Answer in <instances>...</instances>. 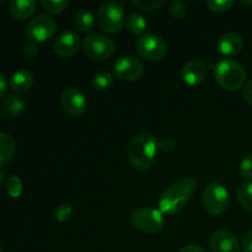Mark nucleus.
I'll use <instances>...</instances> for the list:
<instances>
[{"label": "nucleus", "instance_id": "nucleus-14", "mask_svg": "<svg viewBox=\"0 0 252 252\" xmlns=\"http://www.w3.org/2000/svg\"><path fill=\"white\" fill-rule=\"evenodd\" d=\"M207 76V65L198 59L189 61L181 70V78L185 84L189 86H196L203 83Z\"/></svg>", "mask_w": 252, "mask_h": 252}, {"label": "nucleus", "instance_id": "nucleus-11", "mask_svg": "<svg viewBox=\"0 0 252 252\" xmlns=\"http://www.w3.org/2000/svg\"><path fill=\"white\" fill-rule=\"evenodd\" d=\"M61 103L64 112L73 117L83 116L88 110V100L85 95L76 88L64 89L61 95Z\"/></svg>", "mask_w": 252, "mask_h": 252}, {"label": "nucleus", "instance_id": "nucleus-28", "mask_svg": "<svg viewBox=\"0 0 252 252\" xmlns=\"http://www.w3.org/2000/svg\"><path fill=\"white\" fill-rule=\"evenodd\" d=\"M167 10H169L171 16L175 17V19L182 20L187 15V6L184 2L179 1V0H175V1L170 2L169 6H167Z\"/></svg>", "mask_w": 252, "mask_h": 252}, {"label": "nucleus", "instance_id": "nucleus-17", "mask_svg": "<svg viewBox=\"0 0 252 252\" xmlns=\"http://www.w3.org/2000/svg\"><path fill=\"white\" fill-rule=\"evenodd\" d=\"M33 74L27 69H17L15 73H12L10 78L9 85L15 93H26L33 85Z\"/></svg>", "mask_w": 252, "mask_h": 252}, {"label": "nucleus", "instance_id": "nucleus-7", "mask_svg": "<svg viewBox=\"0 0 252 252\" xmlns=\"http://www.w3.org/2000/svg\"><path fill=\"white\" fill-rule=\"evenodd\" d=\"M83 49L91 61H106L115 54L116 43L107 36L90 33L84 38Z\"/></svg>", "mask_w": 252, "mask_h": 252}, {"label": "nucleus", "instance_id": "nucleus-3", "mask_svg": "<svg viewBox=\"0 0 252 252\" xmlns=\"http://www.w3.org/2000/svg\"><path fill=\"white\" fill-rule=\"evenodd\" d=\"M214 75L217 83L224 90L236 91L245 85V68L235 59L225 58L219 61L214 68Z\"/></svg>", "mask_w": 252, "mask_h": 252}, {"label": "nucleus", "instance_id": "nucleus-33", "mask_svg": "<svg viewBox=\"0 0 252 252\" xmlns=\"http://www.w3.org/2000/svg\"><path fill=\"white\" fill-rule=\"evenodd\" d=\"M243 96L244 100L249 103L252 107V79L251 80L246 81L245 85L243 88Z\"/></svg>", "mask_w": 252, "mask_h": 252}, {"label": "nucleus", "instance_id": "nucleus-10", "mask_svg": "<svg viewBox=\"0 0 252 252\" xmlns=\"http://www.w3.org/2000/svg\"><path fill=\"white\" fill-rule=\"evenodd\" d=\"M144 74V65L139 59L133 56L120 57L113 63V75L121 81L133 83L142 78Z\"/></svg>", "mask_w": 252, "mask_h": 252}, {"label": "nucleus", "instance_id": "nucleus-22", "mask_svg": "<svg viewBox=\"0 0 252 252\" xmlns=\"http://www.w3.org/2000/svg\"><path fill=\"white\" fill-rule=\"evenodd\" d=\"M238 202L244 209L252 212V182H243L236 191Z\"/></svg>", "mask_w": 252, "mask_h": 252}, {"label": "nucleus", "instance_id": "nucleus-35", "mask_svg": "<svg viewBox=\"0 0 252 252\" xmlns=\"http://www.w3.org/2000/svg\"><path fill=\"white\" fill-rule=\"evenodd\" d=\"M177 252H206V251L203 250L202 246L196 245V244H189V245H186L182 249H180Z\"/></svg>", "mask_w": 252, "mask_h": 252}, {"label": "nucleus", "instance_id": "nucleus-31", "mask_svg": "<svg viewBox=\"0 0 252 252\" xmlns=\"http://www.w3.org/2000/svg\"><path fill=\"white\" fill-rule=\"evenodd\" d=\"M175 148H176V143L171 139V138H164V139L159 140V150L162 153H169L174 152Z\"/></svg>", "mask_w": 252, "mask_h": 252}, {"label": "nucleus", "instance_id": "nucleus-1", "mask_svg": "<svg viewBox=\"0 0 252 252\" xmlns=\"http://www.w3.org/2000/svg\"><path fill=\"white\" fill-rule=\"evenodd\" d=\"M159 152V140L152 133H140L129 140L127 157L130 165L139 171L152 169Z\"/></svg>", "mask_w": 252, "mask_h": 252}, {"label": "nucleus", "instance_id": "nucleus-36", "mask_svg": "<svg viewBox=\"0 0 252 252\" xmlns=\"http://www.w3.org/2000/svg\"><path fill=\"white\" fill-rule=\"evenodd\" d=\"M7 90V80H6V76L4 75L2 71H0V97L6 93Z\"/></svg>", "mask_w": 252, "mask_h": 252}, {"label": "nucleus", "instance_id": "nucleus-23", "mask_svg": "<svg viewBox=\"0 0 252 252\" xmlns=\"http://www.w3.org/2000/svg\"><path fill=\"white\" fill-rule=\"evenodd\" d=\"M113 80H115V78L110 71H100V73L94 75L93 86L94 89L98 91H106L112 88Z\"/></svg>", "mask_w": 252, "mask_h": 252}, {"label": "nucleus", "instance_id": "nucleus-4", "mask_svg": "<svg viewBox=\"0 0 252 252\" xmlns=\"http://www.w3.org/2000/svg\"><path fill=\"white\" fill-rule=\"evenodd\" d=\"M96 21L103 32L108 34H117L126 22L123 5L118 1L103 2L97 10Z\"/></svg>", "mask_w": 252, "mask_h": 252}, {"label": "nucleus", "instance_id": "nucleus-2", "mask_svg": "<svg viewBox=\"0 0 252 252\" xmlns=\"http://www.w3.org/2000/svg\"><path fill=\"white\" fill-rule=\"evenodd\" d=\"M198 182L193 177H186L167 187L159 198V211L162 214H176L181 212L196 192Z\"/></svg>", "mask_w": 252, "mask_h": 252}, {"label": "nucleus", "instance_id": "nucleus-26", "mask_svg": "<svg viewBox=\"0 0 252 252\" xmlns=\"http://www.w3.org/2000/svg\"><path fill=\"white\" fill-rule=\"evenodd\" d=\"M132 4L143 11H155L165 5L164 0H133Z\"/></svg>", "mask_w": 252, "mask_h": 252}, {"label": "nucleus", "instance_id": "nucleus-9", "mask_svg": "<svg viewBox=\"0 0 252 252\" xmlns=\"http://www.w3.org/2000/svg\"><path fill=\"white\" fill-rule=\"evenodd\" d=\"M135 48L142 58L149 62H158L166 56L167 44L158 34L145 33L137 39Z\"/></svg>", "mask_w": 252, "mask_h": 252}, {"label": "nucleus", "instance_id": "nucleus-24", "mask_svg": "<svg viewBox=\"0 0 252 252\" xmlns=\"http://www.w3.org/2000/svg\"><path fill=\"white\" fill-rule=\"evenodd\" d=\"M42 7L52 15L62 14L69 6V1L66 0H42Z\"/></svg>", "mask_w": 252, "mask_h": 252}, {"label": "nucleus", "instance_id": "nucleus-15", "mask_svg": "<svg viewBox=\"0 0 252 252\" xmlns=\"http://www.w3.org/2000/svg\"><path fill=\"white\" fill-rule=\"evenodd\" d=\"M244 47V39L238 32H226L219 38L217 49L219 54L224 57L236 56L241 52Z\"/></svg>", "mask_w": 252, "mask_h": 252}, {"label": "nucleus", "instance_id": "nucleus-19", "mask_svg": "<svg viewBox=\"0 0 252 252\" xmlns=\"http://www.w3.org/2000/svg\"><path fill=\"white\" fill-rule=\"evenodd\" d=\"M1 108L5 113L11 116L21 115L26 108V102L17 94H9L4 97L1 102Z\"/></svg>", "mask_w": 252, "mask_h": 252}, {"label": "nucleus", "instance_id": "nucleus-21", "mask_svg": "<svg viewBox=\"0 0 252 252\" xmlns=\"http://www.w3.org/2000/svg\"><path fill=\"white\" fill-rule=\"evenodd\" d=\"M75 25L78 30L85 33H90L96 25V19L88 10H80L75 16Z\"/></svg>", "mask_w": 252, "mask_h": 252}, {"label": "nucleus", "instance_id": "nucleus-5", "mask_svg": "<svg viewBox=\"0 0 252 252\" xmlns=\"http://www.w3.org/2000/svg\"><path fill=\"white\" fill-rule=\"evenodd\" d=\"M130 223L137 230L145 234H158L165 228L164 214L159 209L140 207L130 214Z\"/></svg>", "mask_w": 252, "mask_h": 252}, {"label": "nucleus", "instance_id": "nucleus-6", "mask_svg": "<svg viewBox=\"0 0 252 252\" xmlns=\"http://www.w3.org/2000/svg\"><path fill=\"white\" fill-rule=\"evenodd\" d=\"M204 209L212 216H220L229 207V192L224 185L212 182L202 192Z\"/></svg>", "mask_w": 252, "mask_h": 252}, {"label": "nucleus", "instance_id": "nucleus-30", "mask_svg": "<svg viewBox=\"0 0 252 252\" xmlns=\"http://www.w3.org/2000/svg\"><path fill=\"white\" fill-rule=\"evenodd\" d=\"M240 175L246 180H252V154L246 155L239 166Z\"/></svg>", "mask_w": 252, "mask_h": 252}, {"label": "nucleus", "instance_id": "nucleus-38", "mask_svg": "<svg viewBox=\"0 0 252 252\" xmlns=\"http://www.w3.org/2000/svg\"><path fill=\"white\" fill-rule=\"evenodd\" d=\"M243 4L244 5H252V0H244Z\"/></svg>", "mask_w": 252, "mask_h": 252}, {"label": "nucleus", "instance_id": "nucleus-8", "mask_svg": "<svg viewBox=\"0 0 252 252\" xmlns=\"http://www.w3.org/2000/svg\"><path fill=\"white\" fill-rule=\"evenodd\" d=\"M58 31L57 21L48 15H37L26 27V36L30 42L33 43H44L56 36Z\"/></svg>", "mask_w": 252, "mask_h": 252}, {"label": "nucleus", "instance_id": "nucleus-12", "mask_svg": "<svg viewBox=\"0 0 252 252\" xmlns=\"http://www.w3.org/2000/svg\"><path fill=\"white\" fill-rule=\"evenodd\" d=\"M80 37L73 31H65L59 34L53 44V52L59 58H69L78 53L80 48Z\"/></svg>", "mask_w": 252, "mask_h": 252}, {"label": "nucleus", "instance_id": "nucleus-29", "mask_svg": "<svg viewBox=\"0 0 252 252\" xmlns=\"http://www.w3.org/2000/svg\"><path fill=\"white\" fill-rule=\"evenodd\" d=\"M73 216V207L69 203H63L56 209V219L59 223H65Z\"/></svg>", "mask_w": 252, "mask_h": 252}, {"label": "nucleus", "instance_id": "nucleus-27", "mask_svg": "<svg viewBox=\"0 0 252 252\" xmlns=\"http://www.w3.org/2000/svg\"><path fill=\"white\" fill-rule=\"evenodd\" d=\"M234 4H235V1H233V0H208V1H206L207 7L212 12H217V14L228 11Z\"/></svg>", "mask_w": 252, "mask_h": 252}, {"label": "nucleus", "instance_id": "nucleus-37", "mask_svg": "<svg viewBox=\"0 0 252 252\" xmlns=\"http://www.w3.org/2000/svg\"><path fill=\"white\" fill-rule=\"evenodd\" d=\"M4 182H5V174H4V171L0 169V187L4 185Z\"/></svg>", "mask_w": 252, "mask_h": 252}, {"label": "nucleus", "instance_id": "nucleus-13", "mask_svg": "<svg viewBox=\"0 0 252 252\" xmlns=\"http://www.w3.org/2000/svg\"><path fill=\"white\" fill-rule=\"evenodd\" d=\"M209 248L212 252H241L239 240L228 230H217L212 234Z\"/></svg>", "mask_w": 252, "mask_h": 252}, {"label": "nucleus", "instance_id": "nucleus-40", "mask_svg": "<svg viewBox=\"0 0 252 252\" xmlns=\"http://www.w3.org/2000/svg\"><path fill=\"white\" fill-rule=\"evenodd\" d=\"M2 2H5V0H0V4H2Z\"/></svg>", "mask_w": 252, "mask_h": 252}, {"label": "nucleus", "instance_id": "nucleus-39", "mask_svg": "<svg viewBox=\"0 0 252 252\" xmlns=\"http://www.w3.org/2000/svg\"><path fill=\"white\" fill-rule=\"evenodd\" d=\"M0 252H4V250H2V248H1V246H0Z\"/></svg>", "mask_w": 252, "mask_h": 252}, {"label": "nucleus", "instance_id": "nucleus-34", "mask_svg": "<svg viewBox=\"0 0 252 252\" xmlns=\"http://www.w3.org/2000/svg\"><path fill=\"white\" fill-rule=\"evenodd\" d=\"M24 53L26 57H30V58H33L38 54V46L37 43H33V42H29L27 44H25L24 47Z\"/></svg>", "mask_w": 252, "mask_h": 252}, {"label": "nucleus", "instance_id": "nucleus-18", "mask_svg": "<svg viewBox=\"0 0 252 252\" xmlns=\"http://www.w3.org/2000/svg\"><path fill=\"white\" fill-rule=\"evenodd\" d=\"M16 152V143L9 133L0 132V167L9 164Z\"/></svg>", "mask_w": 252, "mask_h": 252}, {"label": "nucleus", "instance_id": "nucleus-25", "mask_svg": "<svg viewBox=\"0 0 252 252\" xmlns=\"http://www.w3.org/2000/svg\"><path fill=\"white\" fill-rule=\"evenodd\" d=\"M6 191L11 198H19L22 193V181L17 175H11L6 180Z\"/></svg>", "mask_w": 252, "mask_h": 252}, {"label": "nucleus", "instance_id": "nucleus-16", "mask_svg": "<svg viewBox=\"0 0 252 252\" xmlns=\"http://www.w3.org/2000/svg\"><path fill=\"white\" fill-rule=\"evenodd\" d=\"M9 10L15 19L24 21L36 12L37 2L34 0H12L9 4Z\"/></svg>", "mask_w": 252, "mask_h": 252}, {"label": "nucleus", "instance_id": "nucleus-32", "mask_svg": "<svg viewBox=\"0 0 252 252\" xmlns=\"http://www.w3.org/2000/svg\"><path fill=\"white\" fill-rule=\"evenodd\" d=\"M241 252H252V230L248 231L240 241Z\"/></svg>", "mask_w": 252, "mask_h": 252}, {"label": "nucleus", "instance_id": "nucleus-20", "mask_svg": "<svg viewBox=\"0 0 252 252\" xmlns=\"http://www.w3.org/2000/svg\"><path fill=\"white\" fill-rule=\"evenodd\" d=\"M125 25L127 27L128 32L134 34V36H143V34H145L144 32L148 26L144 17L140 14H138V12H132V14L128 15Z\"/></svg>", "mask_w": 252, "mask_h": 252}]
</instances>
